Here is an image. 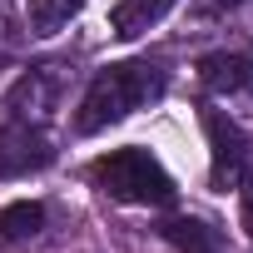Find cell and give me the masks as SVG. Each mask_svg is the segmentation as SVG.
Wrapping results in <instances>:
<instances>
[{
	"mask_svg": "<svg viewBox=\"0 0 253 253\" xmlns=\"http://www.w3.org/2000/svg\"><path fill=\"white\" fill-rule=\"evenodd\" d=\"M169 89V70L159 60H119L94 70V80L84 84L80 104H75V134H104L109 124L129 119L134 109H149L154 99H164Z\"/></svg>",
	"mask_w": 253,
	"mask_h": 253,
	"instance_id": "1",
	"label": "cell"
},
{
	"mask_svg": "<svg viewBox=\"0 0 253 253\" xmlns=\"http://www.w3.org/2000/svg\"><path fill=\"white\" fill-rule=\"evenodd\" d=\"M84 179L104 194V199H114V204H144V209H164V204H174V179H169V169L144 149V144H124V149H109V154H99L89 169H84Z\"/></svg>",
	"mask_w": 253,
	"mask_h": 253,
	"instance_id": "2",
	"label": "cell"
},
{
	"mask_svg": "<svg viewBox=\"0 0 253 253\" xmlns=\"http://www.w3.org/2000/svg\"><path fill=\"white\" fill-rule=\"evenodd\" d=\"M55 164V144L45 134V124H30V119H0V184L10 179H30L40 169Z\"/></svg>",
	"mask_w": 253,
	"mask_h": 253,
	"instance_id": "3",
	"label": "cell"
},
{
	"mask_svg": "<svg viewBox=\"0 0 253 253\" xmlns=\"http://www.w3.org/2000/svg\"><path fill=\"white\" fill-rule=\"evenodd\" d=\"M204 134H209V184L218 194L238 189V179L248 174V134L218 109H204Z\"/></svg>",
	"mask_w": 253,
	"mask_h": 253,
	"instance_id": "4",
	"label": "cell"
},
{
	"mask_svg": "<svg viewBox=\"0 0 253 253\" xmlns=\"http://www.w3.org/2000/svg\"><path fill=\"white\" fill-rule=\"evenodd\" d=\"M60 89H65V65H35L25 70L10 89H5V109L10 119H30V124H45L60 104Z\"/></svg>",
	"mask_w": 253,
	"mask_h": 253,
	"instance_id": "5",
	"label": "cell"
},
{
	"mask_svg": "<svg viewBox=\"0 0 253 253\" xmlns=\"http://www.w3.org/2000/svg\"><path fill=\"white\" fill-rule=\"evenodd\" d=\"M199 80L209 94H243L253 84V60L243 50H213L199 60Z\"/></svg>",
	"mask_w": 253,
	"mask_h": 253,
	"instance_id": "6",
	"label": "cell"
},
{
	"mask_svg": "<svg viewBox=\"0 0 253 253\" xmlns=\"http://www.w3.org/2000/svg\"><path fill=\"white\" fill-rule=\"evenodd\" d=\"M174 5H179V0H119V5L109 10V35H114V40H139V35H149Z\"/></svg>",
	"mask_w": 253,
	"mask_h": 253,
	"instance_id": "7",
	"label": "cell"
},
{
	"mask_svg": "<svg viewBox=\"0 0 253 253\" xmlns=\"http://www.w3.org/2000/svg\"><path fill=\"white\" fill-rule=\"evenodd\" d=\"M159 233H164L179 253H228L223 228H213L209 218H194V213H174V218H164Z\"/></svg>",
	"mask_w": 253,
	"mask_h": 253,
	"instance_id": "8",
	"label": "cell"
},
{
	"mask_svg": "<svg viewBox=\"0 0 253 253\" xmlns=\"http://www.w3.org/2000/svg\"><path fill=\"white\" fill-rule=\"evenodd\" d=\"M84 5H89V0H25V30H30L35 40H50V35H60Z\"/></svg>",
	"mask_w": 253,
	"mask_h": 253,
	"instance_id": "9",
	"label": "cell"
},
{
	"mask_svg": "<svg viewBox=\"0 0 253 253\" xmlns=\"http://www.w3.org/2000/svg\"><path fill=\"white\" fill-rule=\"evenodd\" d=\"M40 228H45V204H35V199H20V204L0 209V238L20 243V238H35Z\"/></svg>",
	"mask_w": 253,
	"mask_h": 253,
	"instance_id": "10",
	"label": "cell"
},
{
	"mask_svg": "<svg viewBox=\"0 0 253 253\" xmlns=\"http://www.w3.org/2000/svg\"><path fill=\"white\" fill-rule=\"evenodd\" d=\"M233 194H238V228L253 238V174H243Z\"/></svg>",
	"mask_w": 253,
	"mask_h": 253,
	"instance_id": "11",
	"label": "cell"
},
{
	"mask_svg": "<svg viewBox=\"0 0 253 253\" xmlns=\"http://www.w3.org/2000/svg\"><path fill=\"white\" fill-rule=\"evenodd\" d=\"M238 5H248V0H194L199 15H228V10H238Z\"/></svg>",
	"mask_w": 253,
	"mask_h": 253,
	"instance_id": "12",
	"label": "cell"
}]
</instances>
